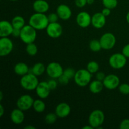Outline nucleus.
Here are the masks:
<instances>
[{
	"label": "nucleus",
	"mask_w": 129,
	"mask_h": 129,
	"mask_svg": "<svg viewBox=\"0 0 129 129\" xmlns=\"http://www.w3.org/2000/svg\"><path fill=\"white\" fill-rule=\"evenodd\" d=\"M10 1H18V0H10Z\"/></svg>",
	"instance_id": "nucleus-48"
},
{
	"label": "nucleus",
	"mask_w": 129,
	"mask_h": 129,
	"mask_svg": "<svg viewBox=\"0 0 129 129\" xmlns=\"http://www.w3.org/2000/svg\"><path fill=\"white\" fill-rule=\"evenodd\" d=\"M92 16L86 11H81L78 14L76 18L78 26L83 28L88 27L91 24Z\"/></svg>",
	"instance_id": "nucleus-13"
},
{
	"label": "nucleus",
	"mask_w": 129,
	"mask_h": 129,
	"mask_svg": "<svg viewBox=\"0 0 129 129\" xmlns=\"http://www.w3.org/2000/svg\"><path fill=\"white\" fill-rule=\"evenodd\" d=\"M20 39L26 44L34 43L37 38V30L31 25H25L21 29Z\"/></svg>",
	"instance_id": "nucleus-4"
},
{
	"label": "nucleus",
	"mask_w": 129,
	"mask_h": 129,
	"mask_svg": "<svg viewBox=\"0 0 129 129\" xmlns=\"http://www.w3.org/2000/svg\"><path fill=\"white\" fill-rule=\"evenodd\" d=\"M102 13L105 16L107 17V16H109V15H110L111 10L110 9L108 8H103V10H102Z\"/></svg>",
	"instance_id": "nucleus-40"
},
{
	"label": "nucleus",
	"mask_w": 129,
	"mask_h": 129,
	"mask_svg": "<svg viewBox=\"0 0 129 129\" xmlns=\"http://www.w3.org/2000/svg\"><path fill=\"white\" fill-rule=\"evenodd\" d=\"M76 72V71L73 68H68L66 69H64L63 74L65 75L66 77H68L69 79H74V76H75Z\"/></svg>",
	"instance_id": "nucleus-31"
},
{
	"label": "nucleus",
	"mask_w": 129,
	"mask_h": 129,
	"mask_svg": "<svg viewBox=\"0 0 129 129\" xmlns=\"http://www.w3.org/2000/svg\"><path fill=\"white\" fill-rule=\"evenodd\" d=\"M56 13L59 18L62 20H68L72 16V11L69 6L65 4L59 5L57 8Z\"/></svg>",
	"instance_id": "nucleus-16"
},
{
	"label": "nucleus",
	"mask_w": 129,
	"mask_h": 129,
	"mask_svg": "<svg viewBox=\"0 0 129 129\" xmlns=\"http://www.w3.org/2000/svg\"><path fill=\"white\" fill-rule=\"evenodd\" d=\"M102 49L103 50H110L113 49L116 44V37L114 34L110 32L105 33L100 39Z\"/></svg>",
	"instance_id": "nucleus-8"
},
{
	"label": "nucleus",
	"mask_w": 129,
	"mask_h": 129,
	"mask_svg": "<svg viewBox=\"0 0 129 129\" xmlns=\"http://www.w3.org/2000/svg\"><path fill=\"white\" fill-rule=\"evenodd\" d=\"M105 121V114L101 110L96 109L90 113L88 123L94 128H102V125Z\"/></svg>",
	"instance_id": "nucleus-5"
},
{
	"label": "nucleus",
	"mask_w": 129,
	"mask_h": 129,
	"mask_svg": "<svg viewBox=\"0 0 129 129\" xmlns=\"http://www.w3.org/2000/svg\"><path fill=\"white\" fill-rule=\"evenodd\" d=\"M47 83H48V84H49V87H50V89H51V91L54 90V89H56L57 87V85H58L57 81L55 80V79H50V80H49Z\"/></svg>",
	"instance_id": "nucleus-35"
},
{
	"label": "nucleus",
	"mask_w": 129,
	"mask_h": 129,
	"mask_svg": "<svg viewBox=\"0 0 129 129\" xmlns=\"http://www.w3.org/2000/svg\"><path fill=\"white\" fill-rule=\"evenodd\" d=\"M103 88H105L103 85V81L96 79V80L91 81L89 84V91L93 94H98L100 93L102 90Z\"/></svg>",
	"instance_id": "nucleus-21"
},
{
	"label": "nucleus",
	"mask_w": 129,
	"mask_h": 129,
	"mask_svg": "<svg viewBox=\"0 0 129 129\" xmlns=\"http://www.w3.org/2000/svg\"><path fill=\"white\" fill-rule=\"evenodd\" d=\"M86 69L89 73L91 74H94L99 70V64L96 61H90L88 62Z\"/></svg>",
	"instance_id": "nucleus-29"
},
{
	"label": "nucleus",
	"mask_w": 129,
	"mask_h": 129,
	"mask_svg": "<svg viewBox=\"0 0 129 129\" xmlns=\"http://www.w3.org/2000/svg\"><path fill=\"white\" fill-rule=\"evenodd\" d=\"M32 7L35 12L45 13L49 9V4L45 0H35Z\"/></svg>",
	"instance_id": "nucleus-20"
},
{
	"label": "nucleus",
	"mask_w": 129,
	"mask_h": 129,
	"mask_svg": "<svg viewBox=\"0 0 129 129\" xmlns=\"http://www.w3.org/2000/svg\"><path fill=\"white\" fill-rule=\"evenodd\" d=\"M32 108L35 112L37 113H42L45 111L46 105L44 101L40 99H37L34 100Z\"/></svg>",
	"instance_id": "nucleus-25"
},
{
	"label": "nucleus",
	"mask_w": 129,
	"mask_h": 129,
	"mask_svg": "<svg viewBox=\"0 0 129 129\" xmlns=\"http://www.w3.org/2000/svg\"><path fill=\"white\" fill-rule=\"evenodd\" d=\"M20 33H21V30L20 29H17V28H14L12 32V35L15 37H20Z\"/></svg>",
	"instance_id": "nucleus-41"
},
{
	"label": "nucleus",
	"mask_w": 129,
	"mask_h": 129,
	"mask_svg": "<svg viewBox=\"0 0 129 129\" xmlns=\"http://www.w3.org/2000/svg\"><path fill=\"white\" fill-rule=\"evenodd\" d=\"M23 112L18 108L13 110L10 114V119L14 124L20 125L24 122L25 116Z\"/></svg>",
	"instance_id": "nucleus-18"
},
{
	"label": "nucleus",
	"mask_w": 129,
	"mask_h": 129,
	"mask_svg": "<svg viewBox=\"0 0 129 129\" xmlns=\"http://www.w3.org/2000/svg\"><path fill=\"white\" fill-rule=\"evenodd\" d=\"M106 24V16H105L102 12L94 13L92 16L91 25L96 29L102 28Z\"/></svg>",
	"instance_id": "nucleus-17"
},
{
	"label": "nucleus",
	"mask_w": 129,
	"mask_h": 129,
	"mask_svg": "<svg viewBox=\"0 0 129 129\" xmlns=\"http://www.w3.org/2000/svg\"><path fill=\"white\" fill-rule=\"evenodd\" d=\"M75 5L78 8H83L87 5V0H75Z\"/></svg>",
	"instance_id": "nucleus-37"
},
{
	"label": "nucleus",
	"mask_w": 129,
	"mask_h": 129,
	"mask_svg": "<svg viewBox=\"0 0 129 129\" xmlns=\"http://www.w3.org/2000/svg\"><path fill=\"white\" fill-rule=\"evenodd\" d=\"M3 100V93L2 91L0 92V101H1Z\"/></svg>",
	"instance_id": "nucleus-47"
},
{
	"label": "nucleus",
	"mask_w": 129,
	"mask_h": 129,
	"mask_svg": "<svg viewBox=\"0 0 129 129\" xmlns=\"http://www.w3.org/2000/svg\"><path fill=\"white\" fill-rule=\"evenodd\" d=\"M5 113V110L2 104H0V117H2Z\"/></svg>",
	"instance_id": "nucleus-42"
},
{
	"label": "nucleus",
	"mask_w": 129,
	"mask_h": 129,
	"mask_svg": "<svg viewBox=\"0 0 129 129\" xmlns=\"http://www.w3.org/2000/svg\"><path fill=\"white\" fill-rule=\"evenodd\" d=\"M25 128H26V129H35V127H33V126H31V125H28V126H26V127H25Z\"/></svg>",
	"instance_id": "nucleus-45"
},
{
	"label": "nucleus",
	"mask_w": 129,
	"mask_h": 129,
	"mask_svg": "<svg viewBox=\"0 0 129 129\" xmlns=\"http://www.w3.org/2000/svg\"><path fill=\"white\" fill-rule=\"evenodd\" d=\"M126 20H127V23L129 24V11L127 13V15H126Z\"/></svg>",
	"instance_id": "nucleus-46"
},
{
	"label": "nucleus",
	"mask_w": 129,
	"mask_h": 129,
	"mask_svg": "<svg viewBox=\"0 0 129 129\" xmlns=\"http://www.w3.org/2000/svg\"><path fill=\"white\" fill-rule=\"evenodd\" d=\"M20 83L21 86L26 91L35 90L38 84L39 83L37 76L31 73L21 76Z\"/></svg>",
	"instance_id": "nucleus-2"
},
{
	"label": "nucleus",
	"mask_w": 129,
	"mask_h": 129,
	"mask_svg": "<svg viewBox=\"0 0 129 129\" xmlns=\"http://www.w3.org/2000/svg\"><path fill=\"white\" fill-rule=\"evenodd\" d=\"M102 3L105 8L113 10L118 5V0H102Z\"/></svg>",
	"instance_id": "nucleus-30"
},
{
	"label": "nucleus",
	"mask_w": 129,
	"mask_h": 129,
	"mask_svg": "<svg viewBox=\"0 0 129 129\" xmlns=\"http://www.w3.org/2000/svg\"><path fill=\"white\" fill-rule=\"evenodd\" d=\"M71 107L68 103L62 102L58 104L55 108V113L59 118H64L69 115L71 113Z\"/></svg>",
	"instance_id": "nucleus-15"
},
{
	"label": "nucleus",
	"mask_w": 129,
	"mask_h": 129,
	"mask_svg": "<svg viewBox=\"0 0 129 129\" xmlns=\"http://www.w3.org/2000/svg\"><path fill=\"white\" fill-rule=\"evenodd\" d=\"M28 23L36 30H43L47 27L49 21L45 13L35 12L30 17Z\"/></svg>",
	"instance_id": "nucleus-1"
},
{
	"label": "nucleus",
	"mask_w": 129,
	"mask_h": 129,
	"mask_svg": "<svg viewBox=\"0 0 129 129\" xmlns=\"http://www.w3.org/2000/svg\"><path fill=\"white\" fill-rule=\"evenodd\" d=\"M103 85L105 88L108 90H113L118 88L120 83V78L117 75L113 74H108L106 76L103 81Z\"/></svg>",
	"instance_id": "nucleus-12"
},
{
	"label": "nucleus",
	"mask_w": 129,
	"mask_h": 129,
	"mask_svg": "<svg viewBox=\"0 0 129 129\" xmlns=\"http://www.w3.org/2000/svg\"><path fill=\"white\" fill-rule=\"evenodd\" d=\"M29 67L28 66L27 64L25 62H18L15 66L14 67V72L15 74L18 76H23L28 74L29 73Z\"/></svg>",
	"instance_id": "nucleus-22"
},
{
	"label": "nucleus",
	"mask_w": 129,
	"mask_h": 129,
	"mask_svg": "<svg viewBox=\"0 0 129 129\" xmlns=\"http://www.w3.org/2000/svg\"><path fill=\"white\" fill-rule=\"evenodd\" d=\"M13 29L14 28L11 22L10 23L6 20H2L0 22V37H4L12 35Z\"/></svg>",
	"instance_id": "nucleus-19"
},
{
	"label": "nucleus",
	"mask_w": 129,
	"mask_h": 129,
	"mask_svg": "<svg viewBox=\"0 0 129 129\" xmlns=\"http://www.w3.org/2000/svg\"><path fill=\"white\" fill-rule=\"evenodd\" d=\"M64 70L60 64L56 62H52L46 67L47 74L52 79H58L63 74Z\"/></svg>",
	"instance_id": "nucleus-7"
},
{
	"label": "nucleus",
	"mask_w": 129,
	"mask_h": 129,
	"mask_svg": "<svg viewBox=\"0 0 129 129\" xmlns=\"http://www.w3.org/2000/svg\"><path fill=\"white\" fill-rule=\"evenodd\" d=\"M46 32L48 36L52 39H57L62 34V26L59 23H49L46 28Z\"/></svg>",
	"instance_id": "nucleus-10"
},
{
	"label": "nucleus",
	"mask_w": 129,
	"mask_h": 129,
	"mask_svg": "<svg viewBox=\"0 0 129 129\" xmlns=\"http://www.w3.org/2000/svg\"><path fill=\"white\" fill-rule=\"evenodd\" d=\"M51 89L48 84L47 82L41 81L39 82L35 89L37 95L40 99H45L47 98L50 94Z\"/></svg>",
	"instance_id": "nucleus-14"
},
{
	"label": "nucleus",
	"mask_w": 129,
	"mask_h": 129,
	"mask_svg": "<svg viewBox=\"0 0 129 129\" xmlns=\"http://www.w3.org/2000/svg\"><path fill=\"white\" fill-rule=\"evenodd\" d=\"M11 23L14 28L21 30L25 25V20L24 18L21 16H16L12 19Z\"/></svg>",
	"instance_id": "nucleus-24"
},
{
	"label": "nucleus",
	"mask_w": 129,
	"mask_h": 129,
	"mask_svg": "<svg viewBox=\"0 0 129 129\" xmlns=\"http://www.w3.org/2000/svg\"><path fill=\"white\" fill-rule=\"evenodd\" d=\"M106 77V75L103 72H97L96 74V79L98 80L101 81H103L104 80L105 78Z\"/></svg>",
	"instance_id": "nucleus-39"
},
{
	"label": "nucleus",
	"mask_w": 129,
	"mask_h": 129,
	"mask_svg": "<svg viewBox=\"0 0 129 129\" xmlns=\"http://www.w3.org/2000/svg\"><path fill=\"white\" fill-rule=\"evenodd\" d=\"M93 127H92L91 125H90L89 124H88V125H86L84 126V127H83V129H93Z\"/></svg>",
	"instance_id": "nucleus-43"
},
{
	"label": "nucleus",
	"mask_w": 129,
	"mask_h": 129,
	"mask_svg": "<svg viewBox=\"0 0 129 129\" xmlns=\"http://www.w3.org/2000/svg\"><path fill=\"white\" fill-rule=\"evenodd\" d=\"M46 71V68L43 63L37 62L34 64L31 69V73L37 76H39Z\"/></svg>",
	"instance_id": "nucleus-23"
},
{
	"label": "nucleus",
	"mask_w": 129,
	"mask_h": 129,
	"mask_svg": "<svg viewBox=\"0 0 129 129\" xmlns=\"http://www.w3.org/2000/svg\"><path fill=\"white\" fill-rule=\"evenodd\" d=\"M89 47L90 50H92L93 52H99L101 49H102V45H101L100 40H96V39L92 40L91 41L89 42Z\"/></svg>",
	"instance_id": "nucleus-26"
},
{
	"label": "nucleus",
	"mask_w": 129,
	"mask_h": 129,
	"mask_svg": "<svg viewBox=\"0 0 129 129\" xmlns=\"http://www.w3.org/2000/svg\"><path fill=\"white\" fill-rule=\"evenodd\" d=\"M127 62V58L121 53H115L111 55L108 60L109 65L115 69H120L124 68Z\"/></svg>",
	"instance_id": "nucleus-6"
},
{
	"label": "nucleus",
	"mask_w": 129,
	"mask_h": 129,
	"mask_svg": "<svg viewBox=\"0 0 129 129\" xmlns=\"http://www.w3.org/2000/svg\"><path fill=\"white\" fill-rule=\"evenodd\" d=\"M34 102V100L32 96L29 94H24L18 99L16 102V106L17 108L25 112L32 108Z\"/></svg>",
	"instance_id": "nucleus-11"
},
{
	"label": "nucleus",
	"mask_w": 129,
	"mask_h": 129,
	"mask_svg": "<svg viewBox=\"0 0 129 129\" xmlns=\"http://www.w3.org/2000/svg\"><path fill=\"white\" fill-rule=\"evenodd\" d=\"M48 19H49V23H54L57 22L58 19L59 18V16H58L57 13H52L49 14L48 15Z\"/></svg>",
	"instance_id": "nucleus-33"
},
{
	"label": "nucleus",
	"mask_w": 129,
	"mask_h": 129,
	"mask_svg": "<svg viewBox=\"0 0 129 129\" xmlns=\"http://www.w3.org/2000/svg\"><path fill=\"white\" fill-rule=\"evenodd\" d=\"M94 0H87V4L88 5H92V4L94 3Z\"/></svg>",
	"instance_id": "nucleus-44"
},
{
	"label": "nucleus",
	"mask_w": 129,
	"mask_h": 129,
	"mask_svg": "<svg viewBox=\"0 0 129 129\" xmlns=\"http://www.w3.org/2000/svg\"><path fill=\"white\" fill-rule=\"evenodd\" d=\"M118 90L124 95L129 94V84L127 83H122L118 86Z\"/></svg>",
	"instance_id": "nucleus-32"
},
{
	"label": "nucleus",
	"mask_w": 129,
	"mask_h": 129,
	"mask_svg": "<svg viewBox=\"0 0 129 129\" xmlns=\"http://www.w3.org/2000/svg\"><path fill=\"white\" fill-rule=\"evenodd\" d=\"M58 81H59V83L62 84V85H66V84H68V83H69V79L68 77L66 76L65 75L62 74L61 76H60L58 78Z\"/></svg>",
	"instance_id": "nucleus-34"
},
{
	"label": "nucleus",
	"mask_w": 129,
	"mask_h": 129,
	"mask_svg": "<svg viewBox=\"0 0 129 129\" xmlns=\"http://www.w3.org/2000/svg\"><path fill=\"white\" fill-rule=\"evenodd\" d=\"M57 115L55 113H49L45 115V122L48 125H52L56 122L57 120Z\"/></svg>",
	"instance_id": "nucleus-27"
},
{
	"label": "nucleus",
	"mask_w": 129,
	"mask_h": 129,
	"mask_svg": "<svg viewBox=\"0 0 129 129\" xmlns=\"http://www.w3.org/2000/svg\"><path fill=\"white\" fill-rule=\"evenodd\" d=\"M122 54L127 58H129V44L125 45L122 49Z\"/></svg>",
	"instance_id": "nucleus-38"
},
{
	"label": "nucleus",
	"mask_w": 129,
	"mask_h": 129,
	"mask_svg": "<svg viewBox=\"0 0 129 129\" xmlns=\"http://www.w3.org/2000/svg\"><path fill=\"white\" fill-rule=\"evenodd\" d=\"M92 74L87 69H81L76 72L74 80L76 84L80 87H85L91 83Z\"/></svg>",
	"instance_id": "nucleus-3"
},
{
	"label": "nucleus",
	"mask_w": 129,
	"mask_h": 129,
	"mask_svg": "<svg viewBox=\"0 0 129 129\" xmlns=\"http://www.w3.org/2000/svg\"><path fill=\"white\" fill-rule=\"evenodd\" d=\"M26 51L27 54L30 56H34L37 54L38 52L37 46L34 43L26 44Z\"/></svg>",
	"instance_id": "nucleus-28"
},
{
	"label": "nucleus",
	"mask_w": 129,
	"mask_h": 129,
	"mask_svg": "<svg viewBox=\"0 0 129 129\" xmlns=\"http://www.w3.org/2000/svg\"><path fill=\"white\" fill-rule=\"evenodd\" d=\"M13 49V43L8 37H4L0 39V56L8 55Z\"/></svg>",
	"instance_id": "nucleus-9"
},
{
	"label": "nucleus",
	"mask_w": 129,
	"mask_h": 129,
	"mask_svg": "<svg viewBox=\"0 0 129 129\" xmlns=\"http://www.w3.org/2000/svg\"><path fill=\"white\" fill-rule=\"evenodd\" d=\"M119 128L120 129H129V119L126 118L123 120L120 124Z\"/></svg>",
	"instance_id": "nucleus-36"
}]
</instances>
